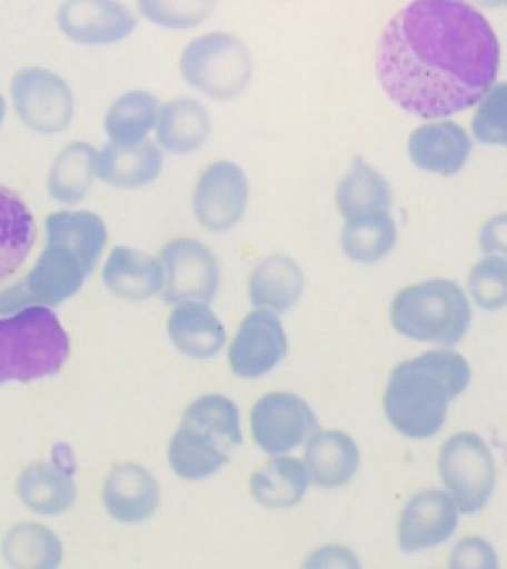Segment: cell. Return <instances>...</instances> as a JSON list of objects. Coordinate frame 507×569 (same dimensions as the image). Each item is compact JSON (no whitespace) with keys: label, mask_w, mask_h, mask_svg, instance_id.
<instances>
[{"label":"cell","mask_w":507,"mask_h":569,"mask_svg":"<svg viewBox=\"0 0 507 569\" xmlns=\"http://www.w3.org/2000/svg\"><path fill=\"white\" fill-rule=\"evenodd\" d=\"M168 328L173 345L190 358H211L226 341L225 327L202 302L187 301L177 306Z\"/></svg>","instance_id":"20"},{"label":"cell","mask_w":507,"mask_h":569,"mask_svg":"<svg viewBox=\"0 0 507 569\" xmlns=\"http://www.w3.org/2000/svg\"><path fill=\"white\" fill-rule=\"evenodd\" d=\"M439 471L461 513H475L487 505L496 485L491 451L480 436L454 435L439 452Z\"/></svg>","instance_id":"8"},{"label":"cell","mask_w":507,"mask_h":569,"mask_svg":"<svg viewBox=\"0 0 507 569\" xmlns=\"http://www.w3.org/2000/svg\"><path fill=\"white\" fill-rule=\"evenodd\" d=\"M36 240L33 216L20 196L0 186V282L29 256Z\"/></svg>","instance_id":"22"},{"label":"cell","mask_w":507,"mask_h":569,"mask_svg":"<svg viewBox=\"0 0 507 569\" xmlns=\"http://www.w3.org/2000/svg\"><path fill=\"white\" fill-rule=\"evenodd\" d=\"M453 568H489L498 567L496 551L487 541L478 537L461 540L449 556Z\"/></svg>","instance_id":"34"},{"label":"cell","mask_w":507,"mask_h":569,"mask_svg":"<svg viewBox=\"0 0 507 569\" xmlns=\"http://www.w3.org/2000/svg\"><path fill=\"white\" fill-rule=\"evenodd\" d=\"M470 296L484 310H500L507 305V260L489 257L471 269L467 280Z\"/></svg>","instance_id":"32"},{"label":"cell","mask_w":507,"mask_h":569,"mask_svg":"<svg viewBox=\"0 0 507 569\" xmlns=\"http://www.w3.org/2000/svg\"><path fill=\"white\" fill-rule=\"evenodd\" d=\"M470 367L456 351H427L391 372L385 411L391 426L408 438H430L447 420L449 400L465 391Z\"/></svg>","instance_id":"3"},{"label":"cell","mask_w":507,"mask_h":569,"mask_svg":"<svg viewBox=\"0 0 507 569\" xmlns=\"http://www.w3.org/2000/svg\"><path fill=\"white\" fill-rule=\"evenodd\" d=\"M163 300L176 302H209L220 283L216 257L205 244L193 239H176L162 251Z\"/></svg>","instance_id":"9"},{"label":"cell","mask_w":507,"mask_h":569,"mask_svg":"<svg viewBox=\"0 0 507 569\" xmlns=\"http://www.w3.org/2000/svg\"><path fill=\"white\" fill-rule=\"evenodd\" d=\"M337 207L350 218L390 207V187L364 159L356 158L337 187Z\"/></svg>","instance_id":"27"},{"label":"cell","mask_w":507,"mask_h":569,"mask_svg":"<svg viewBox=\"0 0 507 569\" xmlns=\"http://www.w3.org/2000/svg\"><path fill=\"white\" fill-rule=\"evenodd\" d=\"M182 78L212 100H230L247 88L251 56L235 36L208 33L187 44L180 58Z\"/></svg>","instance_id":"7"},{"label":"cell","mask_w":507,"mask_h":569,"mask_svg":"<svg viewBox=\"0 0 507 569\" xmlns=\"http://www.w3.org/2000/svg\"><path fill=\"white\" fill-rule=\"evenodd\" d=\"M282 323L269 311H252L240 325L229 350L236 376L261 377L271 371L287 353Z\"/></svg>","instance_id":"13"},{"label":"cell","mask_w":507,"mask_h":569,"mask_svg":"<svg viewBox=\"0 0 507 569\" xmlns=\"http://www.w3.org/2000/svg\"><path fill=\"white\" fill-rule=\"evenodd\" d=\"M3 114H4V101H3V98L0 97V123H2Z\"/></svg>","instance_id":"37"},{"label":"cell","mask_w":507,"mask_h":569,"mask_svg":"<svg viewBox=\"0 0 507 569\" xmlns=\"http://www.w3.org/2000/svg\"><path fill=\"white\" fill-rule=\"evenodd\" d=\"M97 151L83 142H74L58 156L49 178V190L61 202L82 199L97 171Z\"/></svg>","instance_id":"29"},{"label":"cell","mask_w":507,"mask_h":569,"mask_svg":"<svg viewBox=\"0 0 507 569\" xmlns=\"http://www.w3.org/2000/svg\"><path fill=\"white\" fill-rule=\"evenodd\" d=\"M475 137L484 144L507 147V82L487 93L471 122Z\"/></svg>","instance_id":"33"},{"label":"cell","mask_w":507,"mask_h":569,"mask_svg":"<svg viewBox=\"0 0 507 569\" xmlns=\"http://www.w3.org/2000/svg\"><path fill=\"white\" fill-rule=\"evenodd\" d=\"M105 282L119 297L145 300L162 288L163 267L145 252L118 247L106 262Z\"/></svg>","instance_id":"21"},{"label":"cell","mask_w":507,"mask_h":569,"mask_svg":"<svg viewBox=\"0 0 507 569\" xmlns=\"http://www.w3.org/2000/svg\"><path fill=\"white\" fill-rule=\"evenodd\" d=\"M331 559L332 562L329 563L331 567H356L355 556L345 549H336V547H329V549H324L318 551L315 556H311L310 562H315V560H322V562L316 565H322L325 560Z\"/></svg>","instance_id":"36"},{"label":"cell","mask_w":507,"mask_h":569,"mask_svg":"<svg viewBox=\"0 0 507 569\" xmlns=\"http://www.w3.org/2000/svg\"><path fill=\"white\" fill-rule=\"evenodd\" d=\"M21 497L27 505L40 513H56L71 505L74 498L73 483L43 467H31L21 478Z\"/></svg>","instance_id":"30"},{"label":"cell","mask_w":507,"mask_h":569,"mask_svg":"<svg viewBox=\"0 0 507 569\" xmlns=\"http://www.w3.org/2000/svg\"><path fill=\"white\" fill-rule=\"evenodd\" d=\"M158 100L149 92L125 93L106 116V131L116 144L132 146L145 141L158 119Z\"/></svg>","instance_id":"28"},{"label":"cell","mask_w":507,"mask_h":569,"mask_svg":"<svg viewBox=\"0 0 507 569\" xmlns=\"http://www.w3.org/2000/svg\"><path fill=\"white\" fill-rule=\"evenodd\" d=\"M500 44L487 18L465 0H414L389 21L377 74L395 104L418 118H447L493 87Z\"/></svg>","instance_id":"1"},{"label":"cell","mask_w":507,"mask_h":569,"mask_svg":"<svg viewBox=\"0 0 507 569\" xmlns=\"http://www.w3.org/2000/svg\"><path fill=\"white\" fill-rule=\"evenodd\" d=\"M156 137L169 153L187 154L208 140L211 123L207 110L195 100L167 102L158 114Z\"/></svg>","instance_id":"24"},{"label":"cell","mask_w":507,"mask_h":569,"mask_svg":"<svg viewBox=\"0 0 507 569\" xmlns=\"http://www.w3.org/2000/svg\"><path fill=\"white\" fill-rule=\"evenodd\" d=\"M251 429L258 447L282 453L300 445L318 429L309 405L291 393L262 396L251 412Z\"/></svg>","instance_id":"10"},{"label":"cell","mask_w":507,"mask_h":569,"mask_svg":"<svg viewBox=\"0 0 507 569\" xmlns=\"http://www.w3.org/2000/svg\"><path fill=\"white\" fill-rule=\"evenodd\" d=\"M159 500L158 482L140 466L116 467L106 480L107 510L120 522L137 523L149 519L158 509Z\"/></svg>","instance_id":"17"},{"label":"cell","mask_w":507,"mask_h":569,"mask_svg":"<svg viewBox=\"0 0 507 569\" xmlns=\"http://www.w3.org/2000/svg\"><path fill=\"white\" fill-rule=\"evenodd\" d=\"M302 271L287 257H269L252 271L249 296L260 309L285 311L291 309L301 296Z\"/></svg>","instance_id":"23"},{"label":"cell","mask_w":507,"mask_h":569,"mask_svg":"<svg viewBox=\"0 0 507 569\" xmlns=\"http://www.w3.org/2000/svg\"><path fill=\"white\" fill-rule=\"evenodd\" d=\"M471 150L465 129L453 122L422 124L411 133L408 153L422 171L454 176L465 167Z\"/></svg>","instance_id":"16"},{"label":"cell","mask_w":507,"mask_h":569,"mask_svg":"<svg viewBox=\"0 0 507 569\" xmlns=\"http://www.w3.org/2000/svg\"><path fill=\"white\" fill-rule=\"evenodd\" d=\"M480 248L487 253H505L507 256V213L493 217L485 222L480 231Z\"/></svg>","instance_id":"35"},{"label":"cell","mask_w":507,"mask_h":569,"mask_svg":"<svg viewBox=\"0 0 507 569\" xmlns=\"http://www.w3.org/2000/svg\"><path fill=\"white\" fill-rule=\"evenodd\" d=\"M458 507L444 491H426L408 501L400 516L399 545L412 553L447 541L456 531Z\"/></svg>","instance_id":"15"},{"label":"cell","mask_w":507,"mask_h":569,"mask_svg":"<svg viewBox=\"0 0 507 569\" xmlns=\"http://www.w3.org/2000/svg\"><path fill=\"white\" fill-rule=\"evenodd\" d=\"M394 328L418 341L457 345L469 329V300L457 282L427 280L402 289L391 302Z\"/></svg>","instance_id":"6"},{"label":"cell","mask_w":507,"mask_h":569,"mask_svg":"<svg viewBox=\"0 0 507 569\" xmlns=\"http://www.w3.org/2000/svg\"><path fill=\"white\" fill-rule=\"evenodd\" d=\"M396 242V226L387 209L347 218L341 233L346 257L358 262L381 260Z\"/></svg>","instance_id":"26"},{"label":"cell","mask_w":507,"mask_h":569,"mask_svg":"<svg viewBox=\"0 0 507 569\" xmlns=\"http://www.w3.org/2000/svg\"><path fill=\"white\" fill-rule=\"evenodd\" d=\"M48 247L22 282L0 293V313L30 302L57 306L78 292L91 273L107 231L96 213L61 212L47 220Z\"/></svg>","instance_id":"2"},{"label":"cell","mask_w":507,"mask_h":569,"mask_svg":"<svg viewBox=\"0 0 507 569\" xmlns=\"http://www.w3.org/2000/svg\"><path fill=\"white\" fill-rule=\"evenodd\" d=\"M309 475L296 458H276L252 475V496L269 509L296 506L309 488Z\"/></svg>","instance_id":"25"},{"label":"cell","mask_w":507,"mask_h":569,"mask_svg":"<svg viewBox=\"0 0 507 569\" xmlns=\"http://www.w3.org/2000/svg\"><path fill=\"white\" fill-rule=\"evenodd\" d=\"M216 0H138L147 20L167 29H193L207 20Z\"/></svg>","instance_id":"31"},{"label":"cell","mask_w":507,"mask_h":569,"mask_svg":"<svg viewBox=\"0 0 507 569\" xmlns=\"http://www.w3.org/2000/svg\"><path fill=\"white\" fill-rule=\"evenodd\" d=\"M240 442L238 407L225 396H203L187 408L169 447V462L182 479H203L225 466Z\"/></svg>","instance_id":"4"},{"label":"cell","mask_w":507,"mask_h":569,"mask_svg":"<svg viewBox=\"0 0 507 569\" xmlns=\"http://www.w3.org/2000/svg\"><path fill=\"white\" fill-rule=\"evenodd\" d=\"M480 2L496 4V3H500V0H480Z\"/></svg>","instance_id":"38"},{"label":"cell","mask_w":507,"mask_h":569,"mask_svg":"<svg viewBox=\"0 0 507 569\" xmlns=\"http://www.w3.org/2000/svg\"><path fill=\"white\" fill-rule=\"evenodd\" d=\"M69 353V337L47 307H27L0 319V385L52 376Z\"/></svg>","instance_id":"5"},{"label":"cell","mask_w":507,"mask_h":569,"mask_svg":"<svg viewBox=\"0 0 507 569\" xmlns=\"http://www.w3.org/2000/svg\"><path fill=\"white\" fill-rule=\"evenodd\" d=\"M306 462L315 483L324 488L341 487L359 469V449L341 431L311 435L306 445Z\"/></svg>","instance_id":"19"},{"label":"cell","mask_w":507,"mask_h":569,"mask_svg":"<svg viewBox=\"0 0 507 569\" xmlns=\"http://www.w3.org/2000/svg\"><path fill=\"white\" fill-rule=\"evenodd\" d=\"M248 203V181L242 169L220 160L209 164L195 191V213L200 224L225 231L240 220Z\"/></svg>","instance_id":"12"},{"label":"cell","mask_w":507,"mask_h":569,"mask_svg":"<svg viewBox=\"0 0 507 569\" xmlns=\"http://www.w3.org/2000/svg\"><path fill=\"white\" fill-rule=\"evenodd\" d=\"M58 24L76 42L106 44L131 34L137 20L118 0H67Z\"/></svg>","instance_id":"14"},{"label":"cell","mask_w":507,"mask_h":569,"mask_svg":"<svg viewBox=\"0 0 507 569\" xmlns=\"http://www.w3.org/2000/svg\"><path fill=\"white\" fill-rule=\"evenodd\" d=\"M163 156L151 141L132 146L109 144L97 158V173L116 187L149 184L162 171Z\"/></svg>","instance_id":"18"},{"label":"cell","mask_w":507,"mask_h":569,"mask_svg":"<svg viewBox=\"0 0 507 569\" xmlns=\"http://www.w3.org/2000/svg\"><path fill=\"white\" fill-rule=\"evenodd\" d=\"M18 114L34 131L60 132L69 124L73 100L69 87L51 71H20L12 82Z\"/></svg>","instance_id":"11"}]
</instances>
